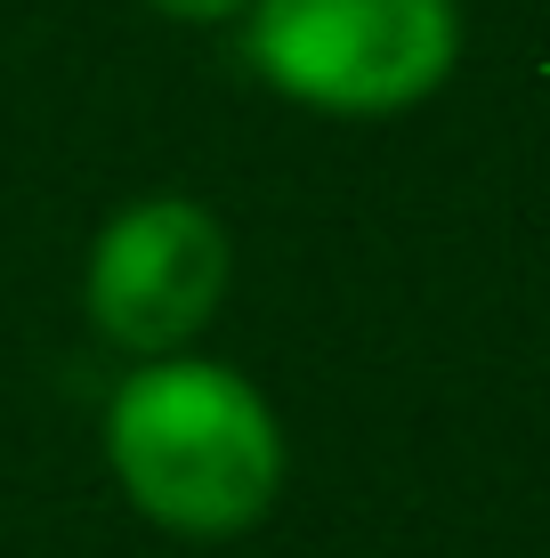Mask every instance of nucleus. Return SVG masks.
<instances>
[{"instance_id": "1", "label": "nucleus", "mask_w": 550, "mask_h": 558, "mask_svg": "<svg viewBox=\"0 0 550 558\" xmlns=\"http://www.w3.org/2000/svg\"><path fill=\"white\" fill-rule=\"evenodd\" d=\"M106 461L138 518L170 534H243L283 494V421L219 356H146L106 405Z\"/></svg>"}, {"instance_id": "2", "label": "nucleus", "mask_w": 550, "mask_h": 558, "mask_svg": "<svg viewBox=\"0 0 550 558\" xmlns=\"http://www.w3.org/2000/svg\"><path fill=\"white\" fill-rule=\"evenodd\" d=\"M243 57L316 113H405L462 65V0H252Z\"/></svg>"}, {"instance_id": "3", "label": "nucleus", "mask_w": 550, "mask_h": 558, "mask_svg": "<svg viewBox=\"0 0 550 558\" xmlns=\"http://www.w3.org/2000/svg\"><path fill=\"white\" fill-rule=\"evenodd\" d=\"M227 300V227L186 195L122 203L89 243L82 307L122 356H179Z\"/></svg>"}, {"instance_id": "4", "label": "nucleus", "mask_w": 550, "mask_h": 558, "mask_svg": "<svg viewBox=\"0 0 550 558\" xmlns=\"http://www.w3.org/2000/svg\"><path fill=\"white\" fill-rule=\"evenodd\" d=\"M146 9L179 16V25H219V16H243L252 0H146Z\"/></svg>"}]
</instances>
